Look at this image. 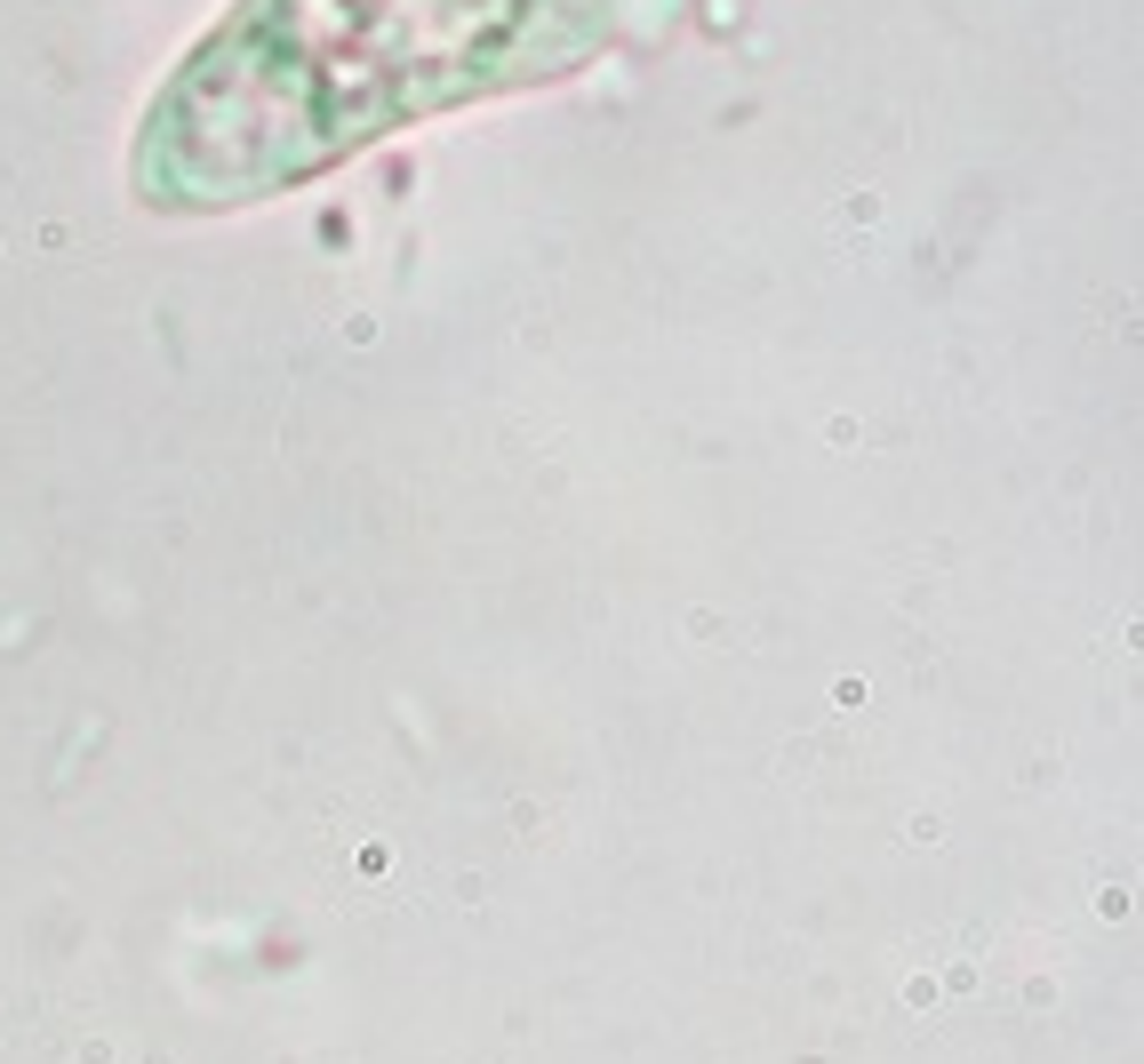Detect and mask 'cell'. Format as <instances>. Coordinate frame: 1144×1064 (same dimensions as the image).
I'll return each mask as SVG.
<instances>
[{
  "instance_id": "obj_1",
  "label": "cell",
  "mask_w": 1144,
  "mask_h": 1064,
  "mask_svg": "<svg viewBox=\"0 0 1144 1064\" xmlns=\"http://www.w3.org/2000/svg\"><path fill=\"white\" fill-rule=\"evenodd\" d=\"M617 0H240L137 137L161 209H233L304 185L416 112L552 80L609 40Z\"/></svg>"
}]
</instances>
